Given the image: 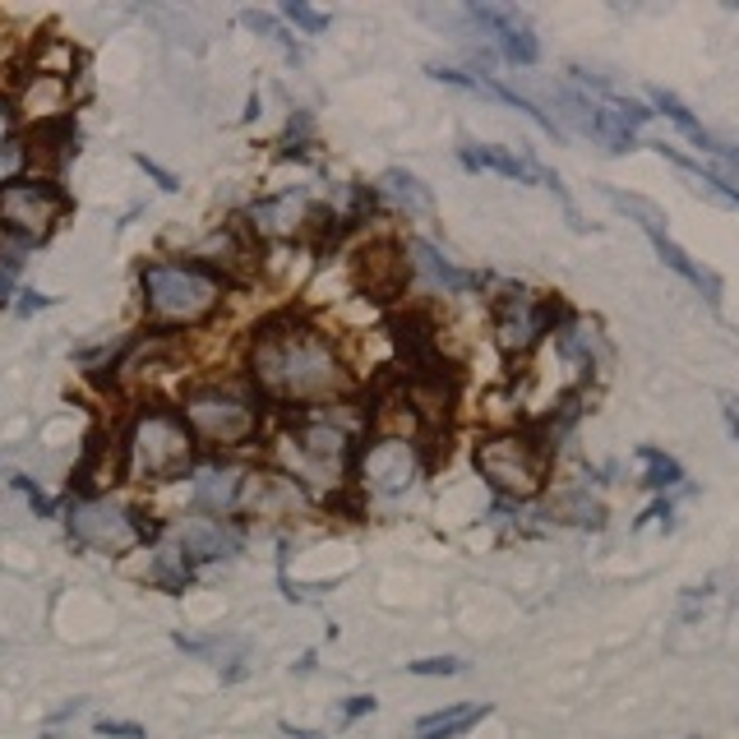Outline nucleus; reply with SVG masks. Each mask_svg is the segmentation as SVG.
Masks as SVG:
<instances>
[{
  "instance_id": "nucleus-1",
  "label": "nucleus",
  "mask_w": 739,
  "mask_h": 739,
  "mask_svg": "<svg viewBox=\"0 0 739 739\" xmlns=\"http://www.w3.org/2000/svg\"><path fill=\"white\" fill-rule=\"evenodd\" d=\"M250 380L264 397L287 407H328L333 397L352 388V375L333 343L296 315H277L255 328L250 337Z\"/></svg>"
},
{
  "instance_id": "nucleus-2",
  "label": "nucleus",
  "mask_w": 739,
  "mask_h": 739,
  "mask_svg": "<svg viewBox=\"0 0 739 739\" xmlns=\"http://www.w3.org/2000/svg\"><path fill=\"white\" fill-rule=\"evenodd\" d=\"M139 292L152 324L190 328V324H204L223 305L227 277H218L199 259H158V264H144Z\"/></svg>"
},
{
  "instance_id": "nucleus-3",
  "label": "nucleus",
  "mask_w": 739,
  "mask_h": 739,
  "mask_svg": "<svg viewBox=\"0 0 739 739\" xmlns=\"http://www.w3.org/2000/svg\"><path fill=\"white\" fill-rule=\"evenodd\" d=\"M195 435L180 412L148 403L130 416L126 435H120V453H126V476L130 481H176L195 467Z\"/></svg>"
},
{
  "instance_id": "nucleus-4",
  "label": "nucleus",
  "mask_w": 739,
  "mask_h": 739,
  "mask_svg": "<svg viewBox=\"0 0 739 739\" xmlns=\"http://www.w3.org/2000/svg\"><path fill=\"white\" fill-rule=\"evenodd\" d=\"M70 541L98 554H130L158 536V522H148L130 504H120L111 495H75L66 513Z\"/></svg>"
},
{
  "instance_id": "nucleus-5",
  "label": "nucleus",
  "mask_w": 739,
  "mask_h": 739,
  "mask_svg": "<svg viewBox=\"0 0 739 739\" xmlns=\"http://www.w3.org/2000/svg\"><path fill=\"white\" fill-rule=\"evenodd\" d=\"M180 416L190 425V435L204 440L208 449H240L259 435V407L255 397H245L223 384L190 388L180 403Z\"/></svg>"
},
{
  "instance_id": "nucleus-6",
  "label": "nucleus",
  "mask_w": 739,
  "mask_h": 739,
  "mask_svg": "<svg viewBox=\"0 0 739 739\" xmlns=\"http://www.w3.org/2000/svg\"><path fill=\"white\" fill-rule=\"evenodd\" d=\"M70 213V199L60 190L56 180L47 176H19L0 190V231L10 236H23V240H47L60 218Z\"/></svg>"
},
{
  "instance_id": "nucleus-7",
  "label": "nucleus",
  "mask_w": 739,
  "mask_h": 739,
  "mask_svg": "<svg viewBox=\"0 0 739 739\" xmlns=\"http://www.w3.org/2000/svg\"><path fill=\"white\" fill-rule=\"evenodd\" d=\"M476 472L509 500H532L545 481V449L532 435H495L476 444Z\"/></svg>"
},
{
  "instance_id": "nucleus-8",
  "label": "nucleus",
  "mask_w": 739,
  "mask_h": 739,
  "mask_svg": "<svg viewBox=\"0 0 739 739\" xmlns=\"http://www.w3.org/2000/svg\"><path fill=\"white\" fill-rule=\"evenodd\" d=\"M550 328H560V305L554 300H541L536 292H522V287H509L495 300V337L509 356L532 352Z\"/></svg>"
},
{
  "instance_id": "nucleus-9",
  "label": "nucleus",
  "mask_w": 739,
  "mask_h": 739,
  "mask_svg": "<svg viewBox=\"0 0 739 739\" xmlns=\"http://www.w3.org/2000/svg\"><path fill=\"white\" fill-rule=\"evenodd\" d=\"M457 158H462V167H467V171H490V176H504V180H518V185H545V190H554V195L564 199L573 227H582L578 213H573V204H569V195H564V180L554 176V171H545L536 158H528V152H513V148H500V144L462 139Z\"/></svg>"
},
{
  "instance_id": "nucleus-10",
  "label": "nucleus",
  "mask_w": 739,
  "mask_h": 739,
  "mask_svg": "<svg viewBox=\"0 0 739 739\" xmlns=\"http://www.w3.org/2000/svg\"><path fill=\"white\" fill-rule=\"evenodd\" d=\"M361 476L375 495H407L412 481L421 476V457L407 440H380L361 449Z\"/></svg>"
},
{
  "instance_id": "nucleus-11",
  "label": "nucleus",
  "mask_w": 739,
  "mask_h": 739,
  "mask_svg": "<svg viewBox=\"0 0 739 739\" xmlns=\"http://www.w3.org/2000/svg\"><path fill=\"white\" fill-rule=\"evenodd\" d=\"M467 19L476 28H485V38L495 42L504 51V60H513V66H536L541 60V42L532 33V23L522 19L513 6H467Z\"/></svg>"
},
{
  "instance_id": "nucleus-12",
  "label": "nucleus",
  "mask_w": 739,
  "mask_h": 739,
  "mask_svg": "<svg viewBox=\"0 0 739 739\" xmlns=\"http://www.w3.org/2000/svg\"><path fill=\"white\" fill-rule=\"evenodd\" d=\"M245 495H250V476H245L240 467H231V462H213V467H204L195 476V490L190 500L204 518H231L245 509Z\"/></svg>"
},
{
  "instance_id": "nucleus-13",
  "label": "nucleus",
  "mask_w": 739,
  "mask_h": 739,
  "mask_svg": "<svg viewBox=\"0 0 739 739\" xmlns=\"http://www.w3.org/2000/svg\"><path fill=\"white\" fill-rule=\"evenodd\" d=\"M560 102H564L573 126L582 135H592L597 144H605L610 152H629L633 148V130L624 126L620 111H614L610 102H597V98H588V92H560Z\"/></svg>"
},
{
  "instance_id": "nucleus-14",
  "label": "nucleus",
  "mask_w": 739,
  "mask_h": 739,
  "mask_svg": "<svg viewBox=\"0 0 739 739\" xmlns=\"http://www.w3.org/2000/svg\"><path fill=\"white\" fill-rule=\"evenodd\" d=\"M430 79H440V83H453V88H462V92H476V98H490V102H504V107H518L522 116H532L536 126L545 130V135H554L560 139L564 130H560V120L554 116H545L532 98H522V92H513V88H504L500 79H490V75H467V70H449V66H430L425 70Z\"/></svg>"
},
{
  "instance_id": "nucleus-15",
  "label": "nucleus",
  "mask_w": 739,
  "mask_h": 739,
  "mask_svg": "<svg viewBox=\"0 0 739 739\" xmlns=\"http://www.w3.org/2000/svg\"><path fill=\"white\" fill-rule=\"evenodd\" d=\"M311 223V199L305 190H287V195H273V199H259L245 208V227L255 236H296Z\"/></svg>"
},
{
  "instance_id": "nucleus-16",
  "label": "nucleus",
  "mask_w": 739,
  "mask_h": 739,
  "mask_svg": "<svg viewBox=\"0 0 739 739\" xmlns=\"http://www.w3.org/2000/svg\"><path fill=\"white\" fill-rule=\"evenodd\" d=\"M190 564H208V560H231L240 550V528L231 518H195L190 528L180 532V545H176Z\"/></svg>"
},
{
  "instance_id": "nucleus-17",
  "label": "nucleus",
  "mask_w": 739,
  "mask_h": 739,
  "mask_svg": "<svg viewBox=\"0 0 739 739\" xmlns=\"http://www.w3.org/2000/svg\"><path fill=\"white\" fill-rule=\"evenodd\" d=\"M356 283L370 296H393L407 283V259H397L393 245H365L356 255Z\"/></svg>"
},
{
  "instance_id": "nucleus-18",
  "label": "nucleus",
  "mask_w": 739,
  "mask_h": 739,
  "mask_svg": "<svg viewBox=\"0 0 739 739\" xmlns=\"http://www.w3.org/2000/svg\"><path fill=\"white\" fill-rule=\"evenodd\" d=\"M412 268H416V273H421L425 283L435 287V292H444V296L472 292V287L481 283L476 273H467V268H457L453 259H444V255H440V250H435V245H430V240H412Z\"/></svg>"
},
{
  "instance_id": "nucleus-19",
  "label": "nucleus",
  "mask_w": 739,
  "mask_h": 739,
  "mask_svg": "<svg viewBox=\"0 0 739 739\" xmlns=\"http://www.w3.org/2000/svg\"><path fill=\"white\" fill-rule=\"evenodd\" d=\"M19 111H28L38 126H51V120H70V79L56 75H33V83L23 88Z\"/></svg>"
},
{
  "instance_id": "nucleus-20",
  "label": "nucleus",
  "mask_w": 739,
  "mask_h": 739,
  "mask_svg": "<svg viewBox=\"0 0 739 739\" xmlns=\"http://www.w3.org/2000/svg\"><path fill=\"white\" fill-rule=\"evenodd\" d=\"M79 152V130L70 120H51V126H38V135L28 139V162H38L42 171H60Z\"/></svg>"
},
{
  "instance_id": "nucleus-21",
  "label": "nucleus",
  "mask_w": 739,
  "mask_h": 739,
  "mask_svg": "<svg viewBox=\"0 0 739 739\" xmlns=\"http://www.w3.org/2000/svg\"><path fill=\"white\" fill-rule=\"evenodd\" d=\"M652 250L661 255V264H666L670 273H680L689 287H698L707 305H721V277H717L712 268H707V264H698L689 250H680V245H674L670 236H657V240H652Z\"/></svg>"
},
{
  "instance_id": "nucleus-22",
  "label": "nucleus",
  "mask_w": 739,
  "mask_h": 739,
  "mask_svg": "<svg viewBox=\"0 0 739 739\" xmlns=\"http://www.w3.org/2000/svg\"><path fill=\"white\" fill-rule=\"evenodd\" d=\"M485 717H490L485 702H457V707H444V712L416 721V735H412V739H457V735H467V730H472L476 721H485Z\"/></svg>"
},
{
  "instance_id": "nucleus-23",
  "label": "nucleus",
  "mask_w": 739,
  "mask_h": 739,
  "mask_svg": "<svg viewBox=\"0 0 739 739\" xmlns=\"http://www.w3.org/2000/svg\"><path fill=\"white\" fill-rule=\"evenodd\" d=\"M380 195L393 199L397 208L407 213V218H430V213H435V199H430V190H425V185H421L412 171H403V167H393V171L380 176Z\"/></svg>"
},
{
  "instance_id": "nucleus-24",
  "label": "nucleus",
  "mask_w": 739,
  "mask_h": 739,
  "mask_svg": "<svg viewBox=\"0 0 739 739\" xmlns=\"http://www.w3.org/2000/svg\"><path fill=\"white\" fill-rule=\"evenodd\" d=\"M560 352L569 356V361H578L582 370H592V365H601L610 352H605V343H601V333L592 328V324H578V319H564L560 324Z\"/></svg>"
},
{
  "instance_id": "nucleus-25",
  "label": "nucleus",
  "mask_w": 739,
  "mask_h": 739,
  "mask_svg": "<svg viewBox=\"0 0 739 739\" xmlns=\"http://www.w3.org/2000/svg\"><path fill=\"white\" fill-rule=\"evenodd\" d=\"M28 255H33V240L0 231V305H10V300H14V283H19V273H23Z\"/></svg>"
},
{
  "instance_id": "nucleus-26",
  "label": "nucleus",
  "mask_w": 739,
  "mask_h": 739,
  "mask_svg": "<svg viewBox=\"0 0 739 739\" xmlns=\"http://www.w3.org/2000/svg\"><path fill=\"white\" fill-rule=\"evenodd\" d=\"M652 107H657V111H666V116L674 120V126H680V130H684V135H689V139H693L702 152H712V158H717L721 139H712V135H707V130L698 126V120L689 116V107H684L680 98H674V92H666V88H652Z\"/></svg>"
},
{
  "instance_id": "nucleus-27",
  "label": "nucleus",
  "mask_w": 739,
  "mask_h": 739,
  "mask_svg": "<svg viewBox=\"0 0 739 739\" xmlns=\"http://www.w3.org/2000/svg\"><path fill=\"white\" fill-rule=\"evenodd\" d=\"M605 199L620 208V213H629V218L647 231V236H666V213H661V204H652V199H642V195H624V190H605Z\"/></svg>"
},
{
  "instance_id": "nucleus-28",
  "label": "nucleus",
  "mask_w": 739,
  "mask_h": 739,
  "mask_svg": "<svg viewBox=\"0 0 739 739\" xmlns=\"http://www.w3.org/2000/svg\"><path fill=\"white\" fill-rule=\"evenodd\" d=\"M638 462H642V485H652V490H674L684 481L680 462H674L670 453H661V449H652V444L638 449Z\"/></svg>"
},
{
  "instance_id": "nucleus-29",
  "label": "nucleus",
  "mask_w": 739,
  "mask_h": 739,
  "mask_svg": "<svg viewBox=\"0 0 739 739\" xmlns=\"http://www.w3.org/2000/svg\"><path fill=\"white\" fill-rule=\"evenodd\" d=\"M240 23L250 28V33L268 38V42H273L277 51H283L287 60H300V56H305V51H300V42L287 33V23H283V19H273V14H264V10H245V14H240Z\"/></svg>"
},
{
  "instance_id": "nucleus-30",
  "label": "nucleus",
  "mask_w": 739,
  "mask_h": 739,
  "mask_svg": "<svg viewBox=\"0 0 739 739\" xmlns=\"http://www.w3.org/2000/svg\"><path fill=\"white\" fill-rule=\"evenodd\" d=\"M550 518L573 522V528H601V522H605V509H601L592 495H560V500L550 504Z\"/></svg>"
},
{
  "instance_id": "nucleus-31",
  "label": "nucleus",
  "mask_w": 739,
  "mask_h": 739,
  "mask_svg": "<svg viewBox=\"0 0 739 739\" xmlns=\"http://www.w3.org/2000/svg\"><path fill=\"white\" fill-rule=\"evenodd\" d=\"M190 578H195V569H190V560H185L180 550L158 554V564H152V582L167 588V592H185V588H190Z\"/></svg>"
},
{
  "instance_id": "nucleus-32",
  "label": "nucleus",
  "mask_w": 739,
  "mask_h": 739,
  "mask_svg": "<svg viewBox=\"0 0 739 739\" xmlns=\"http://www.w3.org/2000/svg\"><path fill=\"white\" fill-rule=\"evenodd\" d=\"M283 19H287V23H296L305 38H319L324 28H328V14L311 10V6H305V0H287V6H283Z\"/></svg>"
},
{
  "instance_id": "nucleus-33",
  "label": "nucleus",
  "mask_w": 739,
  "mask_h": 739,
  "mask_svg": "<svg viewBox=\"0 0 739 739\" xmlns=\"http://www.w3.org/2000/svg\"><path fill=\"white\" fill-rule=\"evenodd\" d=\"M23 167H33V162H28V144H23V139H14V144L0 148V190H6L10 180H19Z\"/></svg>"
},
{
  "instance_id": "nucleus-34",
  "label": "nucleus",
  "mask_w": 739,
  "mask_h": 739,
  "mask_svg": "<svg viewBox=\"0 0 739 739\" xmlns=\"http://www.w3.org/2000/svg\"><path fill=\"white\" fill-rule=\"evenodd\" d=\"M14 490H19V495L28 500V509H33V513H42V518H51V513H56L51 495H42V490H38L33 481H28V476H14Z\"/></svg>"
},
{
  "instance_id": "nucleus-35",
  "label": "nucleus",
  "mask_w": 739,
  "mask_h": 739,
  "mask_svg": "<svg viewBox=\"0 0 739 739\" xmlns=\"http://www.w3.org/2000/svg\"><path fill=\"white\" fill-rule=\"evenodd\" d=\"M407 670L412 674H430V680H435V674H462V661L457 657H425V661H412Z\"/></svg>"
},
{
  "instance_id": "nucleus-36",
  "label": "nucleus",
  "mask_w": 739,
  "mask_h": 739,
  "mask_svg": "<svg viewBox=\"0 0 739 739\" xmlns=\"http://www.w3.org/2000/svg\"><path fill=\"white\" fill-rule=\"evenodd\" d=\"M135 162H139V171H148L152 180H158V190H167V195L176 190V176H171L167 167H158V162H152V158H148V152H139V158H135Z\"/></svg>"
},
{
  "instance_id": "nucleus-37",
  "label": "nucleus",
  "mask_w": 739,
  "mask_h": 739,
  "mask_svg": "<svg viewBox=\"0 0 739 739\" xmlns=\"http://www.w3.org/2000/svg\"><path fill=\"white\" fill-rule=\"evenodd\" d=\"M98 735H111V739H144V726H135V721H98Z\"/></svg>"
},
{
  "instance_id": "nucleus-38",
  "label": "nucleus",
  "mask_w": 739,
  "mask_h": 739,
  "mask_svg": "<svg viewBox=\"0 0 739 739\" xmlns=\"http://www.w3.org/2000/svg\"><path fill=\"white\" fill-rule=\"evenodd\" d=\"M14 144V102L0 92V148Z\"/></svg>"
},
{
  "instance_id": "nucleus-39",
  "label": "nucleus",
  "mask_w": 739,
  "mask_h": 739,
  "mask_svg": "<svg viewBox=\"0 0 739 739\" xmlns=\"http://www.w3.org/2000/svg\"><path fill=\"white\" fill-rule=\"evenodd\" d=\"M370 712H375V698L361 693V698H347V707H343V721H361V717H370Z\"/></svg>"
},
{
  "instance_id": "nucleus-40",
  "label": "nucleus",
  "mask_w": 739,
  "mask_h": 739,
  "mask_svg": "<svg viewBox=\"0 0 739 739\" xmlns=\"http://www.w3.org/2000/svg\"><path fill=\"white\" fill-rule=\"evenodd\" d=\"M23 300H14V311L19 315H38V311H47V305H51V296H42V292H19Z\"/></svg>"
},
{
  "instance_id": "nucleus-41",
  "label": "nucleus",
  "mask_w": 739,
  "mask_h": 739,
  "mask_svg": "<svg viewBox=\"0 0 739 739\" xmlns=\"http://www.w3.org/2000/svg\"><path fill=\"white\" fill-rule=\"evenodd\" d=\"M717 158L726 162V180H730V185H735V190H739V148L721 144V148H717Z\"/></svg>"
},
{
  "instance_id": "nucleus-42",
  "label": "nucleus",
  "mask_w": 739,
  "mask_h": 739,
  "mask_svg": "<svg viewBox=\"0 0 739 739\" xmlns=\"http://www.w3.org/2000/svg\"><path fill=\"white\" fill-rule=\"evenodd\" d=\"M83 707H88V702H83V698H75V702H66V707H60V712H56L51 721H70V717H79V712H83Z\"/></svg>"
},
{
  "instance_id": "nucleus-43",
  "label": "nucleus",
  "mask_w": 739,
  "mask_h": 739,
  "mask_svg": "<svg viewBox=\"0 0 739 739\" xmlns=\"http://www.w3.org/2000/svg\"><path fill=\"white\" fill-rule=\"evenodd\" d=\"M726 425H730V435L739 440V412H735V403H726Z\"/></svg>"
},
{
  "instance_id": "nucleus-44",
  "label": "nucleus",
  "mask_w": 739,
  "mask_h": 739,
  "mask_svg": "<svg viewBox=\"0 0 739 739\" xmlns=\"http://www.w3.org/2000/svg\"><path fill=\"white\" fill-rule=\"evenodd\" d=\"M47 739H70V735H47Z\"/></svg>"
}]
</instances>
